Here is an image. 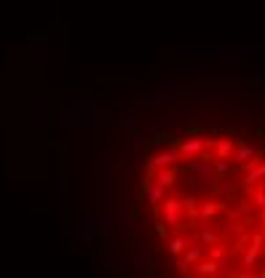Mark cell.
Listing matches in <instances>:
<instances>
[{
  "label": "cell",
  "mask_w": 265,
  "mask_h": 278,
  "mask_svg": "<svg viewBox=\"0 0 265 278\" xmlns=\"http://www.w3.org/2000/svg\"><path fill=\"white\" fill-rule=\"evenodd\" d=\"M220 48L222 46H180L177 54L180 56H198V59H209V56L220 59Z\"/></svg>",
  "instance_id": "5"
},
{
  "label": "cell",
  "mask_w": 265,
  "mask_h": 278,
  "mask_svg": "<svg viewBox=\"0 0 265 278\" xmlns=\"http://www.w3.org/2000/svg\"><path fill=\"white\" fill-rule=\"evenodd\" d=\"M257 254H260V249H255V246H247V249L241 251V265H244L247 270H252V268L257 265Z\"/></svg>",
  "instance_id": "14"
},
{
  "label": "cell",
  "mask_w": 265,
  "mask_h": 278,
  "mask_svg": "<svg viewBox=\"0 0 265 278\" xmlns=\"http://www.w3.org/2000/svg\"><path fill=\"white\" fill-rule=\"evenodd\" d=\"M247 246H249V233H238L236 241H233V251H238V254H241Z\"/></svg>",
  "instance_id": "23"
},
{
  "label": "cell",
  "mask_w": 265,
  "mask_h": 278,
  "mask_svg": "<svg viewBox=\"0 0 265 278\" xmlns=\"http://www.w3.org/2000/svg\"><path fill=\"white\" fill-rule=\"evenodd\" d=\"M94 268H97V273H107V260L105 257H94Z\"/></svg>",
  "instance_id": "29"
},
{
  "label": "cell",
  "mask_w": 265,
  "mask_h": 278,
  "mask_svg": "<svg viewBox=\"0 0 265 278\" xmlns=\"http://www.w3.org/2000/svg\"><path fill=\"white\" fill-rule=\"evenodd\" d=\"M212 169H214V177H228V174H230V163H228V158H217V161L212 163Z\"/></svg>",
  "instance_id": "20"
},
{
  "label": "cell",
  "mask_w": 265,
  "mask_h": 278,
  "mask_svg": "<svg viewBox=\"0 0 265 278\" xmlns=\"http://www.w3.org/2000/svg\"><path fill=\"white\" fill-rule=\"evenodd\" d=\"M209 147L214 150L217 158H230V153H233L236 142L230 137H217V139H209Z\"/></svg>",
  "instance_id": "6"
},
{
  "label": "cell",
  "mask_w": 265,
  "mask_h": 278,
  "mask_svg": "<svg viewBox=\"0 0 265 278\" xmlns=\"http://www.w3.org/2000/svg\"><path fill=\"white\" fill-rule=\"evenodd\" d=\"M166 265H169L171 273H180V276H185V273H188V268H190V265H185V260H182L180 254H171Z\"/></svg>",
  "instance_id": "18"
},
{
  "label": "cell",
  "mask_w": 265,
  "mask_h": 278,
  "mask_svg": "<svg viewBox=\"0 0 265 278\" xmlns=\"http://www.w3.org/2000/svg\"><path fill=\"white\" fill-rule=\"evenodd\" d=\"M196 273L198 276H214V273H220V268H217V260H198L196 262Z\"/></svg>",
  "instance_id": "12"
},
{
  "label": "cell",
  "mask_w": 265,
  "mask_h": 278,
  "mask_svg": "<svg viewBox=\"0 0 265 278\" xmlns=\"http://www.w3.org/2000/svg\"><path fill=\"white\" fill-rule=\"evenodd\" d=\"M190 174H198V177H204V180L214 182V169H212V163H207V158L190 163Z\"/></svg>",
  "instance_id": "9"
},
{
  "label": "cell",
  "mask_w": 265,
  "mask_h": 278,
  "mask_svg": "<svg viewBox=\"0 0 265 278\" xmlns=\"http://www.w3.org/2000/svg\"><path fill=\"white\" fill-rule=\"evenodd\" d=\"M145 193H148V201L153 203V206H158V203H163V198H166V187L156 180H145Z\"/></svg>",
  "instance_id": "7"
},
{
  "label": "cell",
  "mask_w": 265,
  "mask_h": 278,
  "mask_svg": "<svg viewBox=\"0 0 265 278\" xmlns=\"http://www.w3.org/2000/svg\"><path fill=\"white\" fill-rule=\"evenodd\" d=\"M91 230H94V225H91V217H83L81 225H78V241L83 243H89V235H91Z\"/></svg>",
  "instance_id": "15"
},
{
  "label": "cell",
  "mask_w": 265,
  "mask_h": 278,
  "mask_svg": "<svg viewBox=\"0 0 265 278\" xmlns=\"http://www.w3.org/2000/svg\"><path fill=\"white\" fill-rule=\"evenodd\" d=\"M263 150H265V137H263Z\"/></svg>",
  "instance_id": "33"
},
{
  "label": "cell",
  "mask_w": 265,
  "mask_h": 278,
  "mask_svg": "<svg viewBox=\"0 0 265 278\" xmlns=\"http://www.w3.org/2000/svg\"><path fill=\"white\" fill-rule=\"evenodd\" d=\"M225 254H228V249H225L220 241L212 243V249H209V257H212V260H220V257H225Z\"/></svg>",
  "instance_id": "25"
},
{
  "label": "cell",
  "mask_w": 265,
  "mask_h": 278,
  "mask_svg": "<svg viewBox=\"0 0 265 278\" xmlns=\"http://www.w3.org/2000/svg\"><path fill=\"white\" fill-rule=\"evenodd\" d=\"M209 147V139H201V137H188L185 142L180 144V155L185 158V161H193V158H198L204 153V150Z\"/></svg>",
  "instance_id": "4"
},
{
  "label": "cell",
  "mask_w": 265,
  "mask_h": 278,
  "mask_svg": "<svg viewBox=\"0 0 265 278\" xmlns=\"http://www.w3.org/2000/svg\"><path fill=\"white\" fill-rule=\"evenodd\" d=\"M174 177H177L174 166H166V169H156V171H153V180H156V182H161L163 187H171V185H174Z\"/></svg>",
  "instance_id": "11"
},
{
  "label": "cell",
  "mask_w": 265,
  "mask_h": 278,
  "mask_svg": "<svg viewBox=\"0 0 265 278\" xmlns=\"http://www.w3.org/2000/svg\"><path fill=\"white\" fill-rule=\"evenodd\" d=\"M263 83H265V75H263Z\"/></svg>",
  "instance_id": "35"
},
{
  "label": "cell",
  "mask_w": 265,
  "mask_h": 278,
  "mask_svg": "<svg viewBox=\"0 0 265 278\" xmlns=\"http://www.w3.org/2000/svg\"><path fill=\"white\" fill-rule=\"evenodd\" d=\"M260 99H263V104H265V94H263V96H260Z\"/></svg>",
  "instance_id": "34"
},
{
  "label": "cell",
  "mask_w": 265,
  "mask_h": 278,
  "mask_svg": "<svg viewBox=\"0 0 265 278\" xmlns=\"http://www.w3.org/2000/svg\"><path fill=\"white\" fill-rule=\"evenodd\" d=\"M134 265L140 268V273H150V265H153V260H148V254H137L134 257Z\"/></svg>",
  "instance_id": "22"
},
{
  "label": "cell",
  "mask_w": 265,
  "mask_h": 278,
  "mask_svg": "<svg viewBox=\"0 0 265 278\" xmlns=\"http://www.w3.org/2000/svg\"><path fill=\"white\" fill-rule=\"evenodd\" d=\"M131 118H134V115H131V110H129V112H123V115H121V121H118V126H123V129H126V126H131V123H134Z\"/></svg>",
  "instance_id": "31"
},
{
  "label": "cell",
  "mask_w": 265,
  "mask_h": 278,
  "mask_svg": "<svg viewBox=\"0 0 265 278\" xmlns=\"http://www.w3.org/2000/svg\"><path fill=\"white\" fill-rule=\"evenodd\" d=\"M182 209H185V195H174V198H163V222L177 228L182 222Z\"/></svg>",
  "instance_id": "1"
},
{
  "label": "cell",
  "mask_w": 265,
  "mask_h": 278,
  "mask_svg": "<svg viewBox=\"0 0 265 278\" xmlns=\"http://www.w3.org/2000/svg\"><path fill=\"white\" fill-rule=\"evenodd\" d=\"M263 276H265V273H263Z\"/></svg>",
  "instance_id": "36"
},
{
  "label": "cell",
  "mask_w": 265,
  "mask_h": 278,
  "mask_svg": "<svg viewBox=\"0 0 265 278\" xmlns=\"http://www.w3.org/2000/svg\"><path fill=\"white\" fill-rule=\"evenodd\" d=\"M260 180H265V163L257 161L255 166H249V169H247V174L241 177V185H244V187H252V185L260 182Z\"/></svg>",
  "instance_id": "8"
},
{
  "label": "cell",
  "mask_w": 265,
  "mask_h": 278,
  "mask_svg": "<svg viewBox=\"0 0 265 278\" xmlns=\"http://www.w3.org/2000/svg\"><path fill=\"white\" fill-rule=\"evenodd\" d=\"M182 260H185V265H196L198 260H201V246H196V243H188V249L182 251Z\"/></svg>",
  "instance_id": "19"
},
{
  "label": "cell",
  "mask_w": 265,
  "mask_h": 278,
  "mask_svg": "<svg viewBox=\"0 0 265 278\" xmlns=\"http://www.w3.org/2000/svg\"><path fill=\"white\" fill-rule=\"evenodd\" d=\"M188 238H185V235H174V238H169V243H166V246H169V254H182V251L185 249H188Z\"/></svg>",
  "instance_id": "16"
},
{
  "label": "cell",
  "mask_w": 265,
  "mask_h": 278,
  "mask_svg": "<svg viewBox=\"0 0 265 278\" xmlns=\"http://www.w3.org/2000/svg\"><path fill=\"white\" fill-rule=\"evenodd\" d=\"M196 238H198V243H201V246H212V243H217V241H220V235H217L212 228L198 230V235H196Z\"/></svg>",
  "instance_id": "17"
},
{
  "label": "cell",
  "mask_w": 265,
  "mask_h": 278,
  "mask_svg": "<svg viewBox=\"0 0 265 278\" xmlns=\"http://www.w3.org/2000/svg\"><path fill=\"white\" fill-rule=\"evenodd\" d=\"M249 243L255 249H263L265 246V233H255V235H249Z\"/></svg>",
  "instance_id": "28"
},
{
  "label": "cell",
  "mask_w": 265,
  "mask_h": 278,
  "mask_svg": "<svg viewBox=\"0 0 265 278\" xmlns=\"http://www.w3.org/2000/svg\"><path fill=\"white\" fill-rule=\"evenodd\" d=\"M217 193H220L222 198H230V195H233V185H230V182H220V185H217Z\"/></svg>",
  "instance_id": "26"
},
{
  "label": "cell",
  "mask_w": 265,
  "mask_h": 278,
  "mask_svg": "<svg viewBox=\"0 0 265 278\" xmlns=\"http://www.w3.org/2000/svg\"><path fill=\"white\" fill-rule=\"evenodd\" d=\"M217 268H220V273H230V257L228 254L220 257V260H217Z\"/></svg>",
  "instance_id": "30"
},
{
  "label": "cell",
  "mask_w": 265,
  "mask_h": 278,
  "mask_svg": "<svg viewBox=\"0 0 265 278\" xmlns=\"http://www.w3.org/2000/svg\"><path fill=\"white\" fill-rule=\"evenodd\" d=\"M209 180H204V177H198V174H193V177H190V180H188V187L190 190H204V187H209Z\"/></svg>",
  "instance_id": "21"
},
{
  "label": "cell",
  "mask_w": 265,
  "mask_h": 278,
  "mask_svg": "<svg viewBox=\"0 0 265 278\" xmlns=\"http://www.w3.org/2000/svg\"><path fill=\"white\" fill-rule=\"evenodd\" d=\"M233 161L241 169H249V166H255V163L260 161V150H257L255 144H249V142H238L233 147Z\"/></svg>",
  "instance_id": "2"
},
{
  "label": "cell",
  "mask_w": 265,
  "mask_h": 278,
  "mask_svg": "<svg viewBox=\"0 0 265 278\" xmlns=\"http://www.w3.org/2000/svg\"><path fill=\"white\" fill-rule=\"evenodd\" d=\"M249 195H252V201H255V206H265V187H255V190H249Z\"/></svg>",
  "instance_id": "24"
},
{
  "label": "cell",
  "mask_w": 265,
  "mask_h": 278,
  "mask_svg": "<svg viewBox=\"0 0 265 278\" xmlns=\"http://www.w3.org/2000/svg\"><path fill=\"white\" fill-rule=\"evenodd\" d=\"M99 222H102V235H110V230H112V222H115V217H99Z\"/></svg>",
  "instance_id": "27"
},
{
  "label": "cell",
  "mask_w": 265,
  "mask_h": 278,
  "mask_svg": "<svg viewBox=\"0 0 265 278\" xmlns=\"http://www.w3.org/2000/svg\"><path fill=\"white\" fill-rule=\"evenodd\" d=\"M217 209H220V203H214V201H207V203H201V206L196 209L193 220H201V222H209V220H214Z\"/></svg>",
  "instance_id": "10"
},
{
  "label": "cell",
  "mask_w": 265,
  "mask_h": 278,
  "mask_svg": "<svg viewBox=\"0 0 265 278\" xmlns=\"http://www.w3.org/2000/svg\"><path fill=\"white\" fill-rule=\"evenodd\" d=\"M180 147H163V150H158V153L150 155V171H156V169H166V166H174L177 161H180Z\"/></svg>",
  "instance_id": "3"
},
{
  "label": "cell",
  "mask_w": 265,
  "mask_h": 278,
  "mask_svg": "<svg viewBox=\"0 0 265 278\" xmlns=\"http://www.w3.org/2000/svg\"><path fill=\"white\" fill-rule=\"evenodd\" d=\"M174 83H177V75H174V72H169V75L161 81V86H174Z\"/></svg>",
  "instance_id": "32"
},
{
  "label": "cell",
  "mask_w": 265,
  "mask_h": 278,
  "mask_svg": "<svg viewBox=\"0 0 265 278\" xmlns=\"http://www.w3.org/2000/svg\"><path fill=\"white\" fill-rule=\"evenodd\" d=\"M145 102H148V104H163V107H171V104L180 102V96H177V94H156V96H148Z\"/></svg>",
  "instance_id": "13"
}]
</instances>
